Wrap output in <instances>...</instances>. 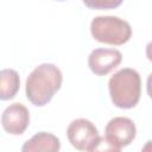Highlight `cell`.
Here are the masks:
<instances>
[{
    "instance_id": "6da1fadb",
    "label": "cell",
    "mask_w": 152,
    "mask_h": 152,
    "mask_svg": "<svg viewBox=\"0 0 152 152\" xmlns=\"http://www.w3.org/2000/svg\"><path fill=\"white\" fill-rule=\"evenodd\" d=\"M63 75L59 68L52 63H43L36 66L26 78L25 94L27 100L37 106L48 104L59 90Z\"/></svg>"
},
{
    "instance_id": "7a4b0ae2",
    "label": "cell",
    "mask_w": 152,
    "mask_h": 152,
    "mask_svg": "<svg viewBox=\"0 0 152 152\" xmlns=\"http://www.w3.org/2000/svg\"><path fill=\"white\" fill-rule=\"evenodd\" d=\"M112 102L122 109H129L138 104L141 95V78L137 70L124 68L118 70L108 81Z\"/></svg>"
},
{
    "instance_id": "3957f363",
    "label": "cell",
    "mask_w": 152,
    "mask_h": 152,
    "mask_svg": "<svg viewBox=\"0 0 152 152\" xmlns=\"http://www.w3.org/2000/svg\"><path fill=\"white\" fill-rule=\"evenodd\" d=\"M90 33L100 43L122 45L131 39L132 27L128 21L116 15H97L90 23Z\"/></svg>"
},
{
    "instance_id": "277c9868",
    "label": "cell",
    "mask_w": 152,
    "mask_h": 152,
    "mask_svg": "<svg viewBox=\"0 0 152 152\" xmlns=\"http://www.w3.org/2000/svg\"><path fill=\"white\" fill-rule=\"evenodd\" d=\"M66 137L69 142L78 151H88L91 145L100 138L95 125L88 119L83 118L75 119L69 124Z\"/></svg>"
},
{
    "instance_id": "5b68a950",
    "label": "cell",
    "mask_w": 152,
    "mask_h": 152,
    "mask_svg": "<svg viewBox=\"0 0 152 152\" xmlns=\"http://www.w3.org/2000/svg\"><path fill=\"white\" fill-rule=\"evenodd\" d=\"M137 134L135 124L126 116H116L108 121L104 128V137L115 145L122 147L129 145Z\"/></svg>"
},
{
    "instance_id": "8992f818",
    "label": "cell",
    "mask_w": 152,
    "mask_h": 152,
    "mask_svg": "<svg viewBox=\"0 0 152 152\" xmlns=\"http://www.w3.org/2000/svg\"><path fill=\"white\" fill-rule=\"evenodd\" d=\"M30 124L28 109L19 102H14L5 108L1 114L2 128L12 135L23 134Z\"/></svg>"
},
{
    "instance_id": "52a82bcc",
    "label": "cell",
    "mask_w": 152,
    "mask_h": 152,
    "mask_svg": "<svg viewBox=\"0 0 152 152\" xmlns=\"http://www.w3.org/2000/svg\"><path fill=\"white\" fill-rule=\"evenodd\" d=\"M122 61V53L116 49H94L88 57L89 69L97 76H104L114 70Z\"/></svg>"
},
{
    "instance_id": "ba28073f",
    "label": "cell",
    "mask_w": 152,
    "mask_h": 152,
    "mask_svg": "<svg viewBox=\"0 0 152 152\" xmlns=\"http://www.w3.org/2000/svg\"><path fill=\"white\" fill-rule=\"evenodd\" d=\"M59 139L49 132H38L26 140L21 147V152H59Z\"/></svg>"
},
{
    "instance_id": "9c48e42d",
    "label": "cell",
    "mask_w": 152,
    "mask_h": 152,
    "mask_svg": "<svg viewBox=\"0 0 152 152\" xmlns=\"http://www.w3.org/2000/svg\"><path fill=\"white\" fill-rule=\"evenodd\" d=\"M20 86L19 74L10 68H5L0 74V99L2 101L13 99Z\"/></svg>"
},
{
    "instance_id": "30bf717a",
    "label": "cell",
    "mask_w": 152,
    "mask_h": 152,
    "mask_svg": "<svg viewBox=\"0 0 152 152\" xmlns=\"http://www.w3.org/2000/svg\"><path fill=\"white\" fill-rule=\"evenodd\" d=\"M87 152H121V147L112 142L106 137H100Z\"/></svg>"
},
{
    "instance_id": "8fae6325",
    "label": "cell",
    "mask_w": 152,
    "mask_h": 152,
    "mask_svg": "<svg viewBox=\"0 0 152 152\" xmlns=\"http://www.w3.org/2000/svg\"><path fill=\"white\" fill-rule=\"evenodd\" d=\"M121 4V1H112V0H97V1H84L86 6L89 7H94V8H110V7H115L119 6Z\"/></svg>"
},
{
    "instance_id": "7c38bea8",
    "label": "cell",
    "mask_w": 152,
    "mask_h": 152,
    "mask_svg": "<svg viewBox=\"0 0 152 152\" xmlns=\"http://www.w3.org/2000/svg\"><path fill=\"white\" fill-rule=\"evenodd\" d=\"M146 90H147V94H148V96L152 99V72H151V74L148 75V77H147Z\"/></svg>"
},
{
    "instance_id": "4fadbf2b",
    "label": "cell",
    "mask_w": 152,
    "mask_h": 152,
    "mask_svg": "<svg viewBox=\"0 0 152 152\" xmlns=\"http://www.w3.org/2000/svg\"><path fill=\"white\" fill-rule=\"evenodd\" d=\"M146 57L150 62H152V40L148 42L146 45Z\"/></svg>"
},
{
    "instance_id": "5bb4252c",
    "label": "cell",
    "mask_w": 152,
    "mask_h": 152,
    "mask_svg": "<svg viewBox=\"0 0 152 152\" xmlns=\"http://www.w3.org/2000/svg\"><path fill=\"white\" fill-rule=\"evenodd\" d=\"M141 152H152V140H148L141 148Z\"/></svg>"
}]
</instances>
